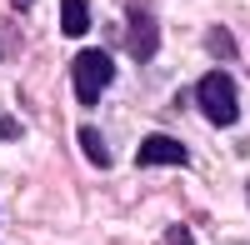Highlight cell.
<instances>
[{"label":"cell","instance_id":"1","mask_svg":"<svg viewBox=\"0 0 250 245\" xmlns=\"http://www.w3.org/2000/svg\"><path fill=\"white\" fill-rule=\"evenodd\" d=\"M195 100H200V110H205V120H215V125H230L235 120V110H240V100H235V80L225 75V70H210L195 85Z\"/></svg>","mask_w":250,"mask_h":245},{"label":"cell","instance_id":"2","mask_svg":"<svg viewBox=\"0 0 250 245\" xmlns=\"http://www.w3.org/2000/svg\"><path fill=\"white\" fill-rule=\"evenodd\" d=\"M75 95H80V105H95L100 100V90L115 80V70H110V55L105 50H80L75 55Z\"/></svg>","mask_w":250,"mask_h":245},{"label":"cell","instance_id":"3","mask_svg":"<svg viewBox=\"0 0 250 245\" xmlns=\"http://www.w3.org/2000/svg\"><path fill=\"white\" fill-rule=\"evenodd\" d=\"M125 20H130V35H125L130 55H135V60H150V55L160 50V25H155L150 5H145V0H130V5H125Z\"/></svg>","mask_w":250,"mask_h":245},{"label":"cell","instance_id":"4","mask_svg":"<svg viewBox=\"0 0 250 245\" xmlns=\"http://www.w3.org/2000/svg\"><path fill=\"white\" fill-rule=\"evenodd\" d=\"M185 145L170 135H150V140H140V165H185Z\"/></svg>","mask_w":250,"mask_h":245},{"label":"cell","instance_id":"5","mask_svg":"<svg viewBox=\"0 0 250 245\" xmlns=\"http://www.w3.org/2000/svg\"><path fill=\"white\" fill-rule=\"evenodd\" d=\"M60 25H65V35H85L90 30V5L85 0H65L60 5Z\"/></svg>","mask_w":250,"mask_h":245},{"label":"cell","instance_id":"6","mask_svg":"<svg viewBox=\"0 0 250 245\" xmlns=\"http://www.w3.org/2000/svg\"><path fill=\"white\" fill-rule=\"evenodd\" d=\"M80 150H85L95 165H110V145H105V135H100L95 125H80Z\"/></svg>","mask_w":250,"mask_h":245},{"label":"cell","instance_id":"7","mask_svg":"<svg viewBox=\"0 0 250 245\" xmlns=\"http://www.w3.org/2000/svg\"><path fill=\"white\" fill-rule=\"evenodd\" d=\"M205 50H210V55H220V60H225V55H235V40H230V30H220V25H215L210 35H205Z\"/></svg>","mask_w":250,"mask_h":245},{"label":"cell","instance_id":"8","mask_svg":"<svg viewBox=\"0 0 250 245\" xmlns=\"http://www.w3.org/2000/svg\"><path fill=\"white\" fill-rule=\"evenodd\" d=\"M0 135H5V140H15V135H20V125H15L10 115H0Z\"/></svg>","mask_w":250,"mask_h":245},{"label":"cell","instance_id":"9","mask_svg":"<svg viewBox=\"0 0 250 245\" xmlns=\"http://www.w3.org/2000/svg\"><path fill=\"white\" fill-rule=\"evenodd\" d=\"M170 245H195V240H190V230H185V225H175V230H170Z\"/></svg>","mask_w":250,"mask_h":245},{"label":"cell","instance_id":"10","mask_svg":"<svg viewBox=\"0 0 250 245\" xmlns=\"http://www.w3.org/2000/svg\"><path fill=\"white\" fill-rule=\"evenodd\" d=\"M15 5H20V10H25V5H35V0H15Z\"/></svg>","mask_w":250,"mask_h":245}]
</instances>
